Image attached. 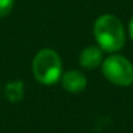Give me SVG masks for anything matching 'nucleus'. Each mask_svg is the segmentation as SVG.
<instances>
[{
  "mask_svg": "<svg viewBox=\"0 0 133 133\" xmlns=\"http://www.w3.org/2000/svg\"><path fill=\"white\" fill-rule=\"evenodd\" d=\"M93 36L103 52L117 53L126 42V33L122 20L115 15H102L93 24Z\"/></svg>",
  "mask_w": 133,
  "mask_h": 133,
  "instance_id": "f257e3e1",
  "label": "nucleus"
},
{
  "mask_svg": "<svg viewBox=\"0 0 133 133\" xmlns=\"http://www.w3.org/2000/svg\"><path fill=\"white\" fill-rule=\"evenodd\" d=\"M32 73L33 77L40 84H44V86L56 84L63 75L62 57L56 50L50 47L40 49L33 57Z\"/></svg>",
  "mask_w": 133,
  "mask_h": 133,
  "instance_id": "f03ea898",
  "label": "nucleus"
},
{
  "mask_svg": "<svg viewBox=\"0 0 133 133\" xmlns=\"http://www.w3.org/2000/svg\"><path fill=\"white\" fill-rule=\"evenodd\" d=\"M103 76L116 86L127 87L133 83V64L127 57L117 53H110L102 63Z\"/></svg>",
  "mask_w": 133,
  "mask_h": 133,
  "instance_id": "7ed1b4c3",
  "label": "nucleus"
},
{
  "mask_svg": "<svg viewBox=\"0 0 133 133\" xmlns=\"http://www.w3.org/2000/svg\"><path fill=\"white\" fill-rule=\"evenodd\" d=\"M62 86L66 92L69 93H80L86 89L87 86V79L80 70H67L60 77Z\"/></svg>",
  "mask_w": 133,
  "mask_h": 133,
  "instance_id": "20e7f679",
  "label": "nucleus"
},
{
  "mask_svg": "<svg viewBox=\"0 0 133 133\" xmlns=\"http://www.w3.org/2000/svg\"><path fill=\"white\" fill-rule=\"evenodd\" d=\"M79 63L87 70L97 69L103 63V50L99 46H87L82 50L79 56Z\"/></svg>",
  "mask_w": 133,
  "mask_h": 133,
  "instance_id": "39448f33",
  "label": "nucleus"
},
{
  "mask_svg": "<svg viewBox=\"0 0 133 133\" xmlns=\"http://www.w3.org/2000/svg\"><path fill=\"white\" fill-rule=\"evenodd\" d=\"M4 97L12 103H17L24 96V83L22 80H12L7 82L4 86Z\"/></svg>",
  "mask_w": 133,
  "mask_h": 133,
  "instance_id": "423d86ee",
  "label": "nucleus"
},
{
  "mask_svg": "<svg viewBox=\"0 0 133 133\" xmlns=\"http://www.w3.org/2000/svg\"><path fill=\"white\" fill-rule=\"evenodd\" d=\"M15 7V0H0V19L10 15Z\"/></svg>",
  "mask_w": 133,
  "mask_h": 133,
  "instance_id": "0eeeda50",
  "label": "nucleus"
},
{
  "mask_svg": "<svg viewBox=\"0 0 133 133\" xmlns=\"http://www.w3.org/2000/svg\"><path fill=\"white\" fill-rule=\"evenodd\" d=\"M129 35H130V37H132V40H133V16H132V19H130V22H129Z\"/></svg>",
  "mask_w": 133,
  "mask_h": 133,
  "instance_id": "6e6552de",
  "label": "nucleus"
}]
</instances>
